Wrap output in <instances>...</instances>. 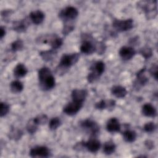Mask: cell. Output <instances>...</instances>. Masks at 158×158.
Returning <instances> with one entry per match:
<instances>
[{"instance_id": "cell-13", "label": "cell", "mask_w": 158, "mask_h": 158, "mask_svg": "<svg viewBox=\"0 0 158 158\" xmlns=\"http://www.w3.org/2000/svg\"><path fill=\"white\" fill-rule=\"evenodd\" d=\"M115 106V101L112 99L101 100L95 104V107L98 109H107L109 110L114 109Z\"/></svg>"}, {"instance_id": "cell-27", "label": "cell", "mask_w": 158, "mask_h": 158, "mask_svg": "<svg viewBox=\"0 0 158 158\" xmlns=\"http://www.w3.org/2000/svg\"><path fill=\"white\" fill-rule=\"evenodd\" d=\"M55 54H56V52H55L54 49H52L49 50V51H41L40 53V55L43 59V60H44L46 61H48V60H50L52 59V57H53V56H54Z\"/></svg>"}, {"instance_id": "cell-28", "label": "cell", "mask_w": 158, "mask_h": 158, "mask_svg": "<svg viewBox=\"0 0 158 158\" xmlns=\"http://www.w3.org/2000/svg\"><path fill=\"white\" fill-rule=\"evenodd\" d=\"M23 133L20 130L12 129L9 133V138L14 139H19L21 138Z\"/></svg>"}, {"instance_id": "cell-26", "label": "cell", "mask_w": 158, "mask_h": 158, "mask_svg": "<svg viewBox=\"0 0 158 158\" xmlns=\"http://www.w3.org/2000/svg\"><path fill=\"white\" fill-rule=\"evenodd\" d=\"M38 125L35 121L34 118H32V119H30L28 122V123L27 124V130L28 133L33 134L36 131V130L38 129Z\"/></svg>"}, {"instance_id": "cell-31", "label": "cell", "mask_w": 158, "mask_h": 158, "mask_svg": "<svg viewBox=\"0 0 158 158\" xmlns=\"http://www.w3.org/2000/svg\"><path fill=\"white\" fill-rule=\"evenodd\" d=\"M60 125V120L58 117H54L51 118L49 123V127L51 130H56Z\"/></svg>"}, {"instance_id": "cell-40", "label": "cell", "mask_w": 158, "mask_h": 158, "mask_svg": "<svg viewBox=\"0 0 158 158\" xmlns=\"http://www.w3.org/2000/svg\"><path fill=\"white\" fill-rule=\"evenodd\" d=\"M5 34H6L5 28L2 26H1L0 28V38H1V39H2L4 36Z\"/></svg>"}, {"instance_id": "cell-33", "label": "cell", "mask_w": 158, "mask_h": 158, "mask_svg": "<svg viewBox=\"0 0 158 158\" xmlns=\"http://www.w3.org/2000/svg\"><path fill=\"white\" fill-rule=\"evenodd\" d=\"M9 110V106L8 104L6 102H1V112H0V116L4 117L5 116Z\"/></svg>"}, {"instance_id": "cell-10", "label": "cell", "mask_w": 158, "mask_h": 158, "mask_svg": "<svg viewBox=\"0 0 158 158\" xmlns=\"http://www.w3.org/2000/svg\"><path fill=\"white\" fill-rule=\"evenodd\" d=\"M85 40L82 42V44L80 46V51L82 53L86 54H91L96 51V45L94 44L90 40H87L85 38Z\"/></svg>"}, {"instance_id": "cell-24", "label": "cell", "mask_w": 158, "mask_h": 158, "mask_svg": "<svg viewBox=\"0 0 158 158\" xmlns=\"http://www.w3.org/2000/svg\"><path fill=\"white\" fill-rule=\"evenodd\" d=\"M10 87L11 91L13 93H17L21 92L23 90V85L22 83L20 82V81H14L11 82Z\"/></svg>"}, {"instance_id": "cell-37", "label": "cell", "mask_w": 158, "mask_h": 158, "mask_svg": "<svg viewBox=\"0 0 158 158\" xmlns=\"http://www.w3.org/2000/svg\"><path fill=\"white\" fill-rule=\"evenodd\" d=\"M150 73L154 77V78L157 80V65L156 64L152 65V67L150 68Z\"/></svg>"}, {"instance_id": "cell-4", "label": "cell", "mask_w": 158, "mask_h": 158, "mask_svg": "<svg viewBox=\"0 0 158 158\" xmlns=\"http://www.w3.org/2000/svg\"><path fill=\"white\" fill-rule=\"evenodd\" d=\"M79 57L80 56L78 53L64 54L60 59L59 66L62 68L70 67L77 62Z\"/></svg>"}, {"instance_id": "cell-23", "label": "cell", "mask_w": 158, "mask_h": 158, "mask_svg": "<svg viewBox=\"0 0 158 158\" xmlns=\"http://www.w3.org/2000/svg\"><path fill=\"white\" fill-rule=\"evenodd\" d=\"M145 71V68L142 69L141 70L138 72L137 73V80L136 83L137 84L139 83V85L143 86L148 82L147 77L144 75V72Z\"/></svg>"}, {"instance_id": "cell-34", "label": "cell", "mask_w": 158, "mask_h": 158, "mask_svg": "<svg viewBox=\"0 0 158 158\" xmlns=\"http://www.w3.org/2000/svg\"><path fill=\"white\" fill-rule=\"evenodd\" d=\"M144 130L147 133H151L154 131L156 129V125L154 122H148L146 123L143 127Z\"/></svg>"}, {"instance_id": "cell-16", "label": "cell", "mask_w": 158, "mask_h": 158, "mask_svg": "<svg viewBox=\"0 0 158 158\" xmlns=\"http://www.w3.org/2000/svg\"><path fill=\"white\" fill-rule=\"evenodd\" d=\"M44 18V13L41 10H35L32 11L30 14V19L32 21V22L35 24H40L41 23Z\"/></svg>"}, {"instance_id": "cell-30", "label": "cell", "mask_w": 158, "mask_h": 158, "mask_svg": "<svg viewBox=\"0 0 158 158\" xmlns=\"http://www.w3.org/2000/svg\"><path fill=\"white\" fill-rule=\"evenodd\" d=\"M140 54L145 58V59H148L150 57H151L152 54V51L151 48L148 46H145L142 48L140 51H139Z\"/></svg>"}, {"instance_id": "cell-17", "label": "cell", "mask_w": 158, "mask_h": 158, "mask_svg": "<svg viewBox=\"0 0 158 158\" xmlns=\"http://www.w3.org/2000/svg\"><path fill=\"white\" fill-rule=\"evenodd\" d=\"M28 25L29 22L28 20L26 19H23L20 21L14 22L13 23V29L17 32H23L27 30Z\"/></svg>"}, {"instance_id": "cell-9", "label": "cell", "mask_w": 158, "mask_h": 158, "mask_svg": "<svg viewBox=\"0 0 158 158\" xmlns=\"http://www.w3.org/2000/svg\"><path fill=\"white\" fill-rule=\"evenodd\" d=\"M82 106V102L72 101V102L69 103L64 107L63 111L67 115H73L79 111V110L81 108Z\"/></svg>"}, {"instance_id": "cell-15", "label": "cell", "mask_w": 158, "mask_h": 158, "mask_svg": "<svg viewBox=\"0 0 158 158\" xmlns=\"http://www.w3.org/2000/svg\"><path fill=\"white\" fill-rule=\"evenodd\" d=\"M106 128L109 132H117L120 129V124L119 121L115 117L110 118L106 125Z\"/></svg>"}, {"instance_id": "cell-7", "label": "cell", "mask_w": 158, "mask_h": 158, "mask_svg": "<svg viewBox=\"0 0 158 158\" xmlns=\"http://www.w3.org/2000/svg\"><path fill=\"white\" fill-rule=\"evenodd\" d=\"M81 127L91 135L96 136L99 130V127L98 124L91 119H86L80 123Z\"/></svg>"}, {"instance_id": "cell-19", "label": "cell", "mask_w": 158, "mask_h": 158, "mask_svg": "<svg viewBox=\"0 0 158 158\" xmlns=\"http://www.w3.org/2000/svg\"><path fill=\"white\" fill-rule=\"evenodd\" d=\"M111 93L115 97L118 98H122L126 96L127 91L125 87L120 85H115L112 88Z\"/></svg>"}, {"instance_id": "cell-38", "label": "cell", "mask_w": 158, "mask_h": 158, "mask_svg": "<svg viewBox=\"0 0 158 158\" xmlns=\"http://www.w3.org/2000/svg\"><path fill=\"white\" fill-rule=\"evenodd\" d=\"M144 144L146 146V147L149 149H151L152 148H154V142L151 141V140H147L144 142Z\"/></svg>"}, {"instance_id": "cell-8", "label": "cell", "mask_w": 158, "mask_h": 158, "mask_svg": "<svg viewBox=\"0 0 158 158\" xmlns=\"http://www.w3.org/2000/svg\"><path fill=\"white\" fill-rule=\"evenodd\" d=\"M50 151L46 146H36L30 152V155L32 157H48Z\"/></svg>"}, {"instance_id": "cell-11", "label": "cell", "mask_w": 158, "mask_h": 158, "mask_svg": "<svg viewBox=\"0 0 158 158\" xmlns=\"http://www.w3.org/2000/svg\"><path fill=\"white\" fill-rule=\"evenodd\" d=\"M135 54V49L131 47L123 46L119 51V55L123 60H129Z\"/></svg>"}, {"instance_id": "cell-39", "label": "cell", "mask_w": 158, "mask_h": 158, "mask_svg": "<svg viewBox=\"0 0 158 158\" xmlns=\"http://www.w3.org/2000/svg\"><path fill=\"white\" fill-rule=\"evenodd\" d=\"M11 12H12L10 10H2L1 12V15L2 17H7V15H9V14H11Z\"/></svg>"}, {"instance_id": "cell-21", "label": "cell", "mask_w": 158, "mask_h": 158, "mask_svg": "<svg viewBox=\"0 0 158 158\" xmlns=\"http://www.w3.org/2000/svg\"><path fill=\"white\" fill-rule=\"evenodd\" d=\"M123 137L125 141L132 143L135 141L136 138V133L134 131L127 130L123 133Z\"/></svg>"}, {"instance_id": "cell-22", "label": "cell", "mask_w": 158, "mask_h": 158, "mask_svg": "<svg viewBox=\"0 0 158 158\" xmlns=\"http://www.w3.org/2000/svg\"><path fill=\"white\" fill-rule=\"evenodd\" d=\"M115 149V145L114 143L110 140L105 143L104 147H103V151L106 154H112Z\"/></svg>"}, {"instance_id": "cell-18", "label": "cell", "mask_w": 158, "mask_h": 158, "mask_svg": "<svg viewBox=\"0 0 158 158\" xmlns=\"http://www.w3.org/2000/svg\"><path fill=\"white\" fill-rule=\"evenodd\" d=\"M142 113L145 116L154 117L156 115V109L150 103H146L142 107Z\"/></svg>"}, {"instance_id": "cell-29", "label": "cell", "mask_w": 158, "mask_h": 158, "mask_svg": "<svg viewBox=\"0 0 158 158\" xmlns=\"http://www.w3.org/2000/svg\"><path fill=\"white\" fill-rule=\"evenodd\" d=\"M23 47V43L21 40H17L11 44V49L13 51L21 50Z\"/></svg>"}, {"instance_id": "cell-32", "label": "cell", "mask_w": 158, "mask_h": 158, "mask_svg": "<svg viewBox=\"0 0 158 158\" xmlns=\"http://www.w3.org/2000/svg\"><path fill=\"white\" fill-rule=\"evenodd\" d=\"M38 125L45 124L48 121V117L45 114H41L33 118Z\"/></svg>"}, {"instance_id": "cell-12", "label": "cell", "mask_w": 158, "mask_h": 158, "mask_svg": "<svg viewBox=\"0 0 158 158\" xmlns=\"http://www.w3.org/2000/svg\"><path fill=\"white\" fill-rule=\"evenodd\" d=\"M87 96V91L85 89H75L72 91V100L77 102H83Z\"/></svg>"}, {"instance_id": "cell-36", "label": "cell", "mask_w": 158, "mask_h": 158, "mask_svg": "<svg viewBox=\"0 0 158 158\" xmlns=\"http://www.w3.org/2000/svg\"><path fill=\"white\" fill-rule=\"evenodd\" d=\"M105 49H106V46L104 44H103L102 42L99 43V44L96 46V51H97L99 54H103L104 52Z\"/></svg>"}, {"instance_id": "cell-1", "label": "cell", "mask_w": 158, "mask_h": 158, "mask_svg": "<svg viewBox=\"0 0 158 158\" xmlns=\"http://www.w3.org/2000/svg\"><path fill=\"white\" fill-rule=\"evenodd\" d=\"M38 79L40 88L43 90H48L55 85V80L50 69L48 67H43L38 72Z\"/></svg>"}, {"instance_id": "cell-5", "label": "cell", "mask_w": 158, "mask_h": 158, "mask_svg": "<svg viewBox=\"0 0 158 158\" xmlns=\"http://www.w3.org/2000/svg\"><path fill=\"white\" fill-rule=\"evenodd\" d=\"M78 14L77 8L73 6H68L62 9L59 14V17L64 21L68 22L69 20L75 19Z\"/></svg>"}, {"instance_id": "cell-14", "label": "cell", "mask_w": 158, "mask_h": 158, "mask_svg": "<svg viewBox=\"0 0 158 158\" xmlns=\"http://www.w3.org/2000/svg\"><path fill=\"white\" fill-rule=\"evenodd\" d=\"M85 148L91 152H96L100 148V142L96 139H91L87 142H84Z\"/></svg>"}, {"instance_id": "cell-6", "label": "cell", "mask_w": 158, "mask_h": 158, "mask_svg": "<svg viewBox=\"0 0 158 158\" xmlns=\"http://www.w3.org/2000/svg\"><path fill=\"white\" fill-rule=\"evenodd\" d=\"M112 26L118 31H125L133 28V21L131 19L126 20L115 19L113 21Z\"/></svg>"}, {"instance_id": "cell-25", "label": "cell", "mask_w": 158, "mask_h": 158, "mask_svg": "<svg viewBox=\"0 0 158 158\" xmlns=\"http://www.w3.org/2000/svg\"><path fill=\"white\" fill-rule=\"evenodd\" d=\"M62 39L59 38V37H57L56 36H52L49 43L52 47V49H56L57 48H59L60 46H61V45L62 44Z\"/></svg>"}, {"instance_id": "cell-35", "label": "cell", "mask_w": 158, "mask_h": 158, "mask_svg": "<svg viewBox=\"0 0 158 158\" xmlns=\"http://www.w3.org/2000/svg\"><path fill=\"white\" fill-rule=\"evenodd\" d=\"M73 28H74L73 25H70V24H65V26H64L63 30H62V33L64 35H67L70 31H72L73 30Z\"/></svg>"}, {"instance_id": "cell-20", "label": "cell", "mask_w": 158, "mask_h": 158, "mask_svg": "<svg viewBox=\"0 0 158 158\" xmlns=\"http://www.w3.org/2000/svg\"><path fill=\"white\" fill-rule=\"evenodd\" d=\"M27 72V69L23 64L21 63L18 64L14 69V75L17 77H23L26 75Z\"/></svg>"}, {"instance_id": "cell-3", "label": "cell", "mask_w": 158, "mask_h": 158, "mask_svg": "<svg viewBox=\"0 0 158 158\" xmlns=\"http://www.w3.org/2000/svg\"><path fill=\"white\" fill-rule=\"evenodd\" d=\"M104 69L105 65L103 62L98 61L96 62L90 69L91 72L89 73L87 77L88 81L90 83L96 81L104 72Z\"/></svg>"}, {"instance_id": "cell-2", "label": "cell", "mask_w": 158, "mask_h": 158, "mask_svg": "<svg viewBox=\"0 0 158 158\" xmlns=\"http://www.w3.org/2000/svg\"><path fill=\"white\" fill-rule=\"evenodd\" d=\"M138 7L145 12L148 19H154L157 15V1H140L138 2Z\"/></svg>"}]
</instances>
